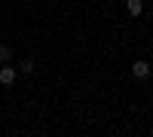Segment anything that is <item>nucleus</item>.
<instances>
[{
    "label": "nucleus",
    "instance_id": "3",
    "mask_svg": "<svg viewBox=\"0 0 153 137\" xmlns=\"http://www.w3.org/2000/svg\"><path fill=\"white\" fill-rule=\"evenodd\" d=\"M126 9H129V15H141L144 3H141V0H126Z\"/></svg>",
    "mask_w": 153,
    "mask_h": 137
},
{
    "label": "nucleus",
    "instance_id": "5",
    "mask_svg": "<svg viewBox=\"0 0 153 137\" xmlns=\"http://www.w3.org/2000/svg\"><path fill=\"white\" fill-rule=\"evenodd\" d=\"M9 58H12V49L9 46H0V64H6Z\"/></svg>",
    "mask_w": 153,
    "mask_h": 137
},
{
    "label": "nucleus",
    "instance_id": "1",
    "mask_svg": "<svg viewBox=\"0 0 153 137\" xmlns=\"http://www.w3.org/2000/svg\"><path fill=\"white\" fill-rule=\"evenodd\" d=\"M150 70H153V67H150V61L141 58V61H135V64H132V76H135V79H147V76H150Z\"/></svg>",
    "mask_w": 153,
    "mask_h": 137
},
{
    "label": "nucleus",
    "instance_id": "2",
    "mask_svg": "<svg viewBox=\"0 0 153 137\" xmlns=\"http://www.w3.org/2000/svg\"><path fill=\"white\" fill-rule=\"evenodd\" d=\"M16 82V70L9 64H0V85H12Z\"/></svg>",
    "mask_w": 153,
    "mask_h": 137
},
{
    "label": "nucleus",
    "instance_id": "4",
    "mask_svg": "<svg viewBox=\"0 0 153 137\" xmlns=\"http://www.w3.org/2000/svg\"><path fill=\"white\" fill-rule=\"evenodd\" d=\"M19 70H22V73H34V58H22Z\"/></svg>",
    "mask_w": 153,
    "mask_h": 137
}]
</instances>
